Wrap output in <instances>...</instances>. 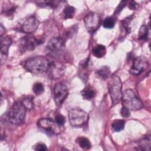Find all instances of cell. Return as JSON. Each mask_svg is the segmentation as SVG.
I'll return each instance as SVG.
<instances>
[{
	"label": "cell",
	"mask_w": 151,
	"mask_h": 151,
	"mask_svg": "<svg viewBox=\"0 0 151 151\" xmlns=\"http://www.w3.org/2000/svg\"><path fill=\"white\" fill-rule=\"evenodd\" d=\"M50 65V60L42 56L32 57L25 63V68L31 73L39 74L47 71Z\"/></svg>",
	"instance_id": "1"
},
{
	"label": "cell",
	"mask_w": 151,
	"mask_h": 151,
	"mask_svg": "<svg viewBox=\"0 0 151 151\" xmlns=\"http://www.w3.org/2000/svg\"><path fill=\"white\" fill-rule=\"evenodd\" d=\"M27 109L22 101H15L10 108L8 117L11 123L18 125L22 123L24 120Z\"/></svg>",
	"instance_id": "2"
},
{
	"label": "cell",
	"mask_w": 151,
	"mask_h": 151,
	"mask_svg": "<svg viewBox=\"0 0 151 151\" xmlns=\"http://www.w3.org/2000/svg\"><path fill=\"white\" fill-rule=\"evenodd\" d=\"M122 82L117 76L110 77L107 83V88L113 105L117 104L122 100Z\"/></svg>",
	"instance_id": "3"
},
{
	"label": "cell",
	"mask_w": 151,
	"mask_h": 151,
	"mask_svg": "<svg viewBox=\"0 0 151 151\" xmlns=\"http://www.w3.org/2000/svg\"><path fill=\"white\" fill-rule=\"evenodd\" d=\"M123 106L129 110H138L141 109L143 104L141 100L137 96L134 91L132 89H127L122 93V100Z\"/></svg>",
	"instance_id": "4"
},
{
	"label": "cell",
	"mask_w": 151,
	"mask_h": 151,
	"mask_svg": "<svg viewBox=\"0 0 151 151\" xmlns=\"http://www.w3.org/2000/svg\"><path fill=\"white\" fill-rule=\"evenodd\" d=\"M70 124L73 127H81L88 122V116L86 111L80 108H73L68 112Z\"/></svg>",
	"instance_id": "5"
},
{
	"label": "cell",
	"mask_w": 151,
	"mask_h": 151,
	"mask_svg": "<svg viewBox=\"0 0 151 151\" xmlns=\"http://www.w3.org/2000/svg\"><path fill=\"white\" fill-rule=\"evenodd\" d=\"M64 48V42L60 37L51 38L47 44L46 49L52 57H59Z\"/></svg>",
	"instance_id": "6"
},
{
	"label": "cell",
	"mask_w": 151,
	"mask_h": 151,
	"mask_svg": "<svg viewBox=\"0 0 151 151\" xmlns=\"http://www.w3.org/2000/svg\"><path fill=\"white\" fill-rule=\"evenodd\" d=\"M84 25L90 33L95 32L99 28L101 23L100 15L94 12H91L87 14L84 18Z\"/></svg>",
	"instance_id": "7"
},
{
	"label": "cell",
	"mask_w": 151,
	"mask_h": 151,
	"mask_svg": "<svg viewBox=\"0 0 151 151\" xmlns=\"http://www.w3.org/2000/svg\"><path fill=\"white\" fill-rule=\"evenodd\" d=\"M43 43V40L34 37H24L19 41V49L22 52L32 51L35 47Z\"/></svg>",
	"instance_id": "8"
},
{
	"label": "cell",
	"mask_w": 151,
	"mask_h": 151,
	"mask_svg": "<svg viewBox=\"0 0 151 151\" xmlns=\"http://www.w3.org/2000/svg\"><path fill=\"white\" fill-rule=\"evenodd\" d=\"M68 94L67 86L61 82L57 83L54 88V99L57 106H61Z\"/></svg>",
	"instance_id": "9"
},
{
	"label": "cell",
	"mask_w": 151,
	"mask_h": 151,
	"mask_svg": "<svg viewBox=\"0 0 151 151\" xmlns=\"http://www.w3.org/2000/svg\"><path fill=\"white\" fill-rule=\"evenodd\" d=\"M64 69V66L61 63L53 60L50 61L49 67L47 72L51 78L57 79L63 76Z\"/></svg>",
	"instance_id": "10"
},
{
	"label": "cell",
	"mask_w": 151,
	"mask_h": 151,
	"mask_svg": "<svg viewBox=\"0 0 151 151\" xmlns=\"http://www.w3.org/2000/svg\"><path fill=\"white\" fill-rule=\"evenodd\" d=\"M149 65L148 60L144 57H137L133 62V65L129 71L130 74L137 76L147 68Z\"/></svg>",
	"instance_id": "11"
},
{
	"label": "cell",
	"mask_w": 151,
	"mask_h": 151,
	"mask_svg": "<svg viewBox=\"0 0 151 151\" xmlns=\"http://www.w3.org/2000/svg\"><path fill=\"white\" fill-rule=\"evenodd\" d=\"M38 25V20L35 17L31 16L24 21L21 25V29L25 33L30 34L36 31Z\"/></svg>",
	"instance_id": "12"
},
{
	"label": "cell",
	"mask_w": 151,
	"mask_h": 151,
	"mask_svg": "<svg viewBox=\"0 0 151 151\" xmlns=\"http://www.w3.org/2000/svg\"><path fill=\"white\" fill-rule=\"evenodd\" d=\"M38 126L42 129L44 130L51 133H55L56 127L55 126L54 122L50 119L48 118H42L37 123Z\"/></svg>",
	"instance_id": "13"
},
{
	"label": "cell",
	"mask_w": 151,
	"mask_h": 151,
	"mask_svg": "<svg viewBox=\"0 0 151 151\" xmlns=\"http://www.w3.org/2000/svg\"><path fill=\"white\" fill-rule=\"evenodd\" d=\"M12 41L10 37L6 36L4 38H1V51L2 54L6 56L8 53V50Z\"/></svg>",
	"instance_id": "14"
},
{
	"label": "cell",
	"mask_w": 151,
	"mask_h": 151,
	"mask_svg": "<svg viewBox=\"0 0 151 151\" xmlns=\"http://www.w3.org/2000/svg\"><path fill=\"white\" fill-rule=\"evenodd\" d=\"M81 96L84 100H90L93 99L96 95L95 89L91 86H86L81 92Z\"/></svg>",
	"instance_id": "15"
},
{
	"label": "cell",
	"mask_w": 151,
	"mask_h": 151,
	"mask_svg": "<svg viewBox=\"0 0 151 151\" xmlns=\"http://www.w3.org/2000/svg\"><path fill=\"white\" fill-rule=\"evenodd\" d=\"M106 52V49L105 46L98 44L96 45L92 50V53L93 55H94L97 58H101L103 57Z\"/></svg>",
	"instance_id": "16"
},
{
	"label": "cell",
	"mask_w": 151,
	"mask_h": 151,
	"mask_svg": "<svg viewBox=\"0 0 151 151\" xmlns=\"http://www.w3.org/2000/svg\"><path fill=\"white\" fill-rule=\"evenodd\" d=\"M110 73V68L107 65L102 66L97 71V75L102 80H106Z\"/></svg>",
	"instance_id": "17"
},
{
	"label": "cell",
	"mask_w": 151,
	"mask_h": 151,
	"mask_svg": "<svg viewBox=\"0 0 151 151\" xmlns=\"http://www.w3.org/2000/svg\"><path fill=\"white\" fill-rule=\"evenodd\" d=\"M133 17L132 15L129 16L128 17L125 18L121 21V24L122 26V28H123V31L125 32L126 34H129L131 31V28L130 27V22L132 20Z\"/></svg>",
	"instance_id": "18"
},
{
	"label": "cell",
	"mask_w": 151,
	"mask_h": 151,
	"mask_svg": "<svg viewBox=\"0 0 151 151\" xmlns=\"http://www.w3.org/2000/svg\"><path fill=\"white\" fill-rule=\"evenodd\" d=\"M125 121L122 119H117L114 120L111 123V127L115 132H120L124 129Z\"/></svg>",
	"instance_id": "19"
},
{
	"label": "cell",
	"mask_w": 151,
	"mask_h": 151,
	"mask_svg": "<svg viewBox=\"0 0 151 151\" xmlns=\"http://www.w3.org/2000/svg\"><path fill=\"white\" fill-rule=\"evenodd\" d=\"M149 30L148 27L146 25H143L140 28L138 34V39L140 41H146L148 38Z\"/></svg>",
	"instance_id": "20"
},
{
	"label": "cell",
	"mask_w": 151,
	"mask_h": 151,
	"mask_svg": "<svg viewBox=\"0 0 151 151\" xmlns=\"http://www.w3.org/2000/svg\"><path fill=\"white\" fill-rule=\"evenodd\" d=\"M77 142L83 149H88L91 147V143L90 140L85 137H78L77 139Z\"/></svg>",
	"instance_id": "21"
},
{
	"label": "cell",
	"mask_w": 151,
	"mask_h": 151,
	"mask_svg": "<svg viewBox=\"0 0 151 151\" xmlns=\"http://www.w3.org/2000/svg\"><path fill=\"white\" fill-rule=\"evenodd\" d=\"M139 147L143 150H150V136L149 134L140 142Z\"/></svg>",
	"instance_id": "22"
},
{
	"label": "cell",
	"mask_w": 151,
	"mask_h": 151,
	"mask_svg": "<svg viewBox=\"0 0 151 151\" xmlns=\"http://www.w3.org/2000/svg\"><path fill=\"white\" fill-rule=\"evenodd\" d=\"M75 11L76 9L73 6L70 5L66 6L63 10L65 18H72L74 15Z\"/></svg>",
	"instance_id": "23"
},
{
	"label": "cell",
	"mask_w": 151,
	"mask_h": 151,
	"mask_svg": "<svg viewBox=\"0 0 151 151\" xmlns=\"http://www.w3.org/2000/svg\"><path fill=\"white\" fill-rule=\"evenodd\" d=\"M115 25V19L111 17H106L103 22V26L107 29H111L114 27Z\"/></svg>",
	"instance_id": "24"
},
{
	"label": "cell",
	"mask_w": 151,
	"mask_h": 151,
	"mask_svg": "<svg viewBox=\"0 0 151 151\" xmlns=\"http://www.w3.org/2000/svg\"><path fill=\"white\" fill-rule=\"evenodd\" d=\"M32 91L36 95H40L44 92V87L42 83L37 82L32 86Z\"/></svg>",
	"instance_id": "25"
},
{
	"label": "cell",
	"mask_w": 151,
	"mask_h": 151,
	"mask_svg": "<svg viewBox=\"0 0 151 151\" xmlns=\"http://www.w3.org/2000/svg\"><path fill=\"white\" fill-rule=\"evenodd\" d=\"M27 109H32L34 107L33 97L32 96H27L22 101Z\"/></svg>",
	"instance_id": "26"
},
{
	"label": "cell",
	"mask_w": 151,
	"mask_h": 151,
	"mask_svg": "<svg viewBox=\"0 0 151 151\" xmlns=\"http://www.w3.org/2000/svg\"><path fill=\"white\" fill-rule=\"evenodd\" d=\"M58 1H43V2H38V4L41 6H49L52 8H55L57 6Z\"/></svg>",
	"instance_id": "27"
},
{
	"label": "cell",
	"mask_w": 151,
	"mask_h": 151,
	"mask_svg": "<svg viewBox=\"0 0 151 151\" xmlns=\"http://www.w3.org/2000/svg\"><path fill=\"white\" fill-rule=\"evenodd\" d=\"M55 123L58 125V126H63L65 123V119L64 117V116H63L61 114H58L55 116Z\"/></svg>",
	"instance_id": "28"
},
{
	"label": "cell",
	"mask_w": 151,
	"mask_h": 151,
	"mask_svg": "<svg viewBox=\"0 0 151 151\" xmlns=\"http://www.w3.org/2000/svg\"><path fill=\"white\" fill-rule=\"evenodd\" d=\"M120 114L123 117H129L130 116V110L126 107L123 106L120 110Z\"/></svg>",
	"instance_id": "29"
},
{
	"label": "cell",
	"mask_w": 151,
	"mask_h": 151,
	"mask_svg": "<svg viewBox=\"0 0 151 151\" xmlns=\"http://www.w3.org/2000/svg\"><path fill=\"white\" fill-rule=\"evenodd\" d=\"M126 4H127V1H122L120 2V4L118 5L117 8H116L114 13L115 14H119L124 8V6L126 5Z\"/></svg>",
	"instance_id": "30"
},
{
	"label": "cell",
	"mask_w": 151,
	"mask_h": 151,
	"mask_svg": "<svg viewBox=\"0 0 151 151\" xmlns=\"http://www.w3.org/2000/svg\"><path fill=\"white\" fill-rule=\"evenodd\" d=\"M34 149L35 150H39V151H44V150H47V147L46 145L44 143H38L35 145Z\"/></svg>",
	"instance_id": "31"
},
{
	"label": "cell",
	"mask_w": 151,
	"mask_h": 151,
	"mask_svg": "<svg viewBox=\"0 0 151 151\" xmlns=\"http://www.w3.org/2000/svg\"><path fill=\"white\" fill-rule=\"evenodd\" d=\"M129 7L130 9H133V10H135V9H137L139 7V4L138 3H137L136 1H130L129 2Z\"/></svg>",
	"instance_id": "32"
},
{
	"label": "cell",
	"mask_w": 151,
	"mask_h": 151,
	"mask_svg": "<svg viewBox=\"0 0 151 151\" xmlns=\"http://www.w3.org/2000/svg\"><path fill=\"white\" fill-rule=\"evenodd\" d=\"M5 28L4 27L2 24H1V27H0V35H1V38L2 37V35L5 33Z\"/></svg>",
	"instance_id": "33"
}]
</instances>
